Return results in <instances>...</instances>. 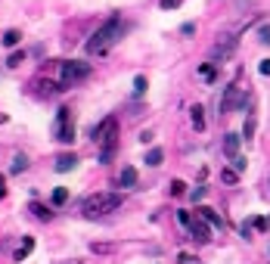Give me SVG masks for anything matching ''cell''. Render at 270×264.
<instances>
[{
    "mask_svg": "<svg viewBox=\"0 0 270 264\" xmlns=\"http://www.w3.org/2000/svg\"><path fill=\"white\" fill-rule=\"evenodd\" d=\"M121 34H124V19L115 13V16H109L97 31H94V38L87 41V53L90 56H100V53H106V50H112L118 41H121Z\"/></svg>",
    "mask_w": 270,
    "mask_h": 264,
    "instance_id": "1",
    "label": "cell"
},
{
    "mask_svg": "<svg viewBox=\"0 0 270 264\" xmlns=\"http://www.w3.org/2000/svg\"><path fill=\"white\" fill-rule=\"evenodd\" d=\"M94 140L100 143V162L109 165L115 158V152H118V118L115 115L103 118V125L94 131Z\"/></svg>",
    "mask_w": 270,
    "mask_h": 264,
    "instance_id": "2",
    "label": "cell"
},
{
    "mask_svg": "<svg viewBox=\"0 0 270 264\" xmlns=\"http://www.w3.org/2000/svg\"><path fill=\"white\" fill-rule=\"evenodd\" d=\"M124 202L121 193H94V196H87L81 211H84V218H103V215H109V211H118Z\"/></svg>",
    "mask_w": 270,
    "mask_h": 264,
    "instance_id": "3",
    "label": "cell"
},
{
    "mask_svg": "<svg viewBox=\"0 0 270 264\" xmlns=\"http://www.w3.org/2000/svg\"><path fill=\"white\" fill-rule=\"evenodd\" d=\"M90 78V62H78V59H65L59 62V87L68 91V87H75L78 81Z\"/></svg>",
    "mask_w": 270,
    "mask_h": 264,
    "instance_id": "4",
    "label": "cell"
},
{
    "mask_svg": "<svg viewBox=\"0 0 270 264\" xmlns=\"http://www.w3.org/2000/svg\"><path fill=\"white\" fill-rule=\"evenodd\" d=\"M53 137L59 140V143H71L75 140V121H71V109H62L56 112V121H53Z\"/></svg>",
    "mask_w": 270,
    "mask_h": 264,
    "instance_id": "5",
    "label": "cell"
},
{
    "mask_svg": "<svg viewBox=\"0 0 270 264\" xmlns=\"http://www.w3.org/2000/svg\"><path fill=\"white\" fill-rule=\"evenodd\" d=\"M242 106H245V97L236 91V87H227V94H224V103H221L224 115H227V112H236V109H242Z\"/></svg>",
    "mask_w": 270,
    "mask_h": 264,
    "instance_id": "6",
    "label": "cell"
},
{
    "mask_svg": "<svg viewBox=\"0 0 270 264\" xmlns=\"http://www.w3.org/2000/svg\"><path fill=\"white\" fill-rule=\"evenodd\" d=\"M190 233H193L196 242H208V239H211V230H208L205 221H193V224H190Z\"/></svg>",
    "mask_w": 270,
    "mask_h": 264,
    "instance_id": "7",
    "label": "cell"
},
{
    "mask_svg": "<svg viewBox=\"0 0 270 264\" xmlns=\"http://www.w3.org/2000/svg\"><path fill=\"white\" fill-rule=\"evenodd\" d=\"M78 165V155L75 152H62L59 158H56V171H71Z\"/></svg>",
    "mask_w": 270,
    "mask_h": 264,
    "instance_id": "8",
    "label": "cell"
},
{
    "mask_svg": "<svg viewBox=\"0 0 270 264\" xmlns=\"http://www.w3.org/2000/svg\"><path fill=\"white\" fill-rule=\"evenodd\" d=\"M224 152H227L230 158L239 155V134H227V140H224Z\"/></svg>",
    "mask_w": 270,
    "mask_h": 264,
    "instance_id": "9",
    "label": "cell"
},
{
    "mask_svg": "<svg viewBox=\"0 0 270 264\" xmlns=\"http://www.w3.org/2000/svg\"><path fill=\"white\" fill-rule=\"evenodd\" d=\"M190 118H193V128H196V131H205V109H202V106H193V109H190Z\"/></svg>",
    "mask_w": 270,
    "mask_h": 264,
    "instance_id": "10",
    "label": "cell"
},
{
    "mask_svg": "<svg viewBox=\"0 0 270 264\" xmlns=\"http://www.w3.org/2000/svg\"><path fill=\"white\" fill-rule=\"evenodd\" d=\"M31 249H34V239H31V236H25V239H22V245L16 249V255H13V258H16V261H25V258L31 255Z\"/></svg>",
    "mask_w": 270,
    "mask_h": 264,
    "instance_id": "11",
    "label": "cell"
},
{
    "mask_svg": "<svg viewBox=\"0 0 270 264\" xmlns=\"http://www.w3.org/2000/svg\"><path fill=\"white\" fill-rule=\"evenodd\" d=\"M28 211H31V215L38 218V221H50V218H53V211H50V208H44L41 202H31V205H28Z\"/></svg>",
    "mask_w": 270,
    "mask_h": 264,
    "instance_id": "12",
    "label": "cell"
},
{
    "mask_svg": "<svg viewBox=\"0 0 270 264\" xmlns=\"http://www.w3.org/2000/svg\"><path fill=\"white\" fill-rule=\"evenodd\" d=\"M118 184H121V187H134V184H137V168H131V165H128V168L121 171Z\"/></svg>",
    "mask_w": 270,
    "mask_h": 264,
    "instance_id": "13",
    "label": "cell"
},
{
    "mask_svg": "<svg viewBox=\"0 0 270 264\" xmlns=\"http://www.w3.org/2000/svg\"><path fill=\"white\" fill-rule=\"evenodd\" d=\"M161 158H165V152H161L158 146H152V149L146 152V165H149V168H158V165H161Z\"/></svg>",
    "mask_w": 270,
    "mask_h": 264,
    "instance_id": "14",
    "label": "cell"
},
{
    "mask_svg": "<svg viewBox=\"0 0 270 264\" xmlns=\"http://www.w3.org/2000/svg\"><path fill=\"white\" fill-rule=\"evenodd\" d=\"M199 218H205V221L214 224V227H224V221L218 218V211H214V208H199Z\"/></svg>",
    "mask_w": 270,
    "mask_h": 264,
    "instance_id": "15",
    "label": "cell"
},
{
    "mask_svg": "<svg viewBox=\"0 0 270 264\" xmlns=\"http://www.w3.org/2000/svg\"><path fill=\"white\" fill-rule=\"evenodd\" d=\"M19 41H22V31H19V28H10V31L4 34V47H16Z\"/></svg>",
    "mask_w": 270,
    "mask_h": 264,
    "instance_id": "16",
    "label": "cell"
},
{
    "mask_svg": "<svg viewBox=\"0 0 270 264\" xmlns=\"http://www.w3.org/2000/svg\"><path fill=\"white\" fill-rule=\"evenodd\" d=\"M25 168H28V155H22V152H19V155L13 158V165H10V171H13V174H22Z\"/></svg>",
    "mask_w": 270,
    "mask_h": 264,
    "instance_id": "17",
    "label": "cell"
},
{
    "mask_svg": "<svg viewBox=\"0 0 270 264\" xmlns=\"http://www.w3.org/2000/svg\"><path fill=\"white\" fill-rule=\"evenodd\" d=\"M65 202H68V190L56 187V190H53V205H65Z\"/></svg>",
    "mask_w": 270,
    "mask_h": 264,
    "instance_id": "18",
    "label": "cell"
},
{
    "mask_svg": "<svg viewBox=\"0 0 270 264\" xmlns=\"http://www.w3.org/2000/svg\"><path fill=\"white\" fill-rule=\"evenodd\" d=\"M146 87H149V81L143 78V75H137L134 78V97H143V94H146Z\"/></svg>",
    "mask_w": 270,
    "mask_h": 264,
    "instance_id": "19",
    "label": "cell"
},
{
    "mask_svg": "<svg viewBox=\"0 0 270 264\" xmlns=\"http://www.w3.org/2000/svg\"><path fill=\"white\" fill-rule=\"evenodd\" d=\"M22 62H25V53H22V50H16V53H10V56H7V65H10V68L22 65Z\"/></svg>",
    "mask_w": 270,
    "mask_h": 264,
    "instance_id": "20",
    "label": "cell"
},
{
    "mask_svg": "<svg viewBox=\"0 0 270 264\" xmlns=\"http://www.w3.org/2000/svg\"><path fill=\"white\" fill-rule=\"evenodd\" d=\"M221 181H224V184H236V181H239V171H227V168H224Z\"/></svg>",
    "mask_w": 270,
    "mask_h": 264,
    "instance_id": "21",
    "label": "cell"
},
{
    "mask_svg": "<svg viewBox=\"0 0 270 264\" xmlns=\"http://www.w3.org/2000/svg\"><path fill=\"white\" fill-rule=\"evenodd\" d=\"M258 41L270 47V25H261V28H258Z\"/></svg>",
    "mask_w": 270,
    "mask_h": 264,
    "instance_id": "22",
    "label": "cell"
},
{
    "mask_svg": "<svg viewBox=\"0 0 270 264\" xmlns=\"http://www.w3.org/2000/svg\"><path fill=\"white\" fill-rule=\"evenodd\" d=\"M171 193H174V196H184V193H187V184H184V181H171Z\"/></svg>",
    "mask_w": 270,
    "mask_h": 264,
    "instance_id": "23",
    "label": "cell"
},
{
    "mask_svg": "<svg viewBox=\"0 0 270 264\" xmlns=\"http://www.w3.org/2000/svg\"><path fill=\"white\" fill-rule=\"evenodd\" d=\"M199 75H202L205 81H214V75H218V72H214V65H202V68H199Z\"/></svg>",
    "mask_w": 270,
    "mask_h": 264,
    "instance_id": "24",
    "label": "cell"
},
{
    "mask_svg": "<svg viewBox=\"0 0 270 264\" xmlns=\"http://www.w3.org/2000/svg\"><path fill=\"white\" fill-rule=\"evenodd\" d=\"M177 221L184 224V227H190L193 224V215H190V211H177Z\"/></svg>",
    "mask_w": 270,
    "mask_h": 264,
    "instance_id": "25",
    "label": "cell"
},
{
    "mask_svg": "<svg viewBox=\"0 0 270 264\" xmlns=\"http://www.w3.org/2000/svg\"><path fill=\"white\" fill-rule=\"evenodd\" d=\"M267 218H255V221H251V227H255V230H267Z\"/></svg>",
    "mask_w": 270,
    "mask_h": 264,
    "instance_id": "26",
    "label": "cell"
},
{
    "mask_svg": "<svg viewBox=\"0 0 270 264\" xmlns=\"http://www.w3.org/2000/svg\"><path fill=\"white\" fill-rule=\"evenodd\" d=\"M184 0H161V10H177Z\"/></svg>",
    "mask_w": 270,
    "mask_h": 264,
    "instance_id": "27",
    "label": "cell"
},
{
    "mask_svg": "<svg viewBox=\"0 0 270 264\" xmlns=\"http://www.w3.org/2000/svg\"><path fill=\"white\" fill-rule=\"evenodd\" d=\"M242 134H245V140H251V134H255V121H251V118L245 121V131Z\"/></svg>",
    "mask_w": 270,
    "mask_h": 264,
    "instance_id": "28",
    "label": "cell"
},
{
    "mask_svg": "<svg viewBox=\"0 0 270 264\" xmlns=\"http://www.w3.org/2000/svg\"><path fill=\"white\" fill-rule=\"evenodd\" d=\"M258 68H261V75H267V78H270V59H261V65H258Z\"/></svg>",
    "mask_w": 270,
    "mask_h": 264,
    "instance_id": "29",
    "label": "cell"
},
{
    "mask_svg": "<svg viewBox=\"0 0 270 264\" xmlns=\"http://www.w3.org/2000/svg\"><path fill=\"white\" fill-rule=\"evenodd\" d=\"M233 168L242 171V168H245V158H242V155H236V158H233Z\"/></svg>",
    "mask_w": 270,
    "mask_h": 264,
    "instance_id": "30",
    "label": "cell"
},
{
    "mask_svg": "<svg viewBox=\"0 0 270 264\" xmlns=\"http://www.w3.org/2000/svg\"><path fill=\"white\" fill-rule=\"evenodd\" d=\"M242 236H245V239H251V221H245V224H242Z\"/></svg>",
    "mask_w": 270,
    "mask_h": 264,
    "instance_id": "31",
    "label": "cell"
},
{
    "mask_svg": "<svg viewBox=\"0 0 270 264\" xmlns=\"http://www.w3.org/2000/svg\"><path fill=\"white\" fill-rule=\"evenodd\" d=\"M0 196H7V181L0 178Z\"/></svg>",
    "mask_w": 270,
    "mask_h": 264,
    "instance_id": "32",
    "label": "cell"
},
{
    "mask_svg": "<svg viewBox=\"0 0 270 264\" xmlns=\"http://www.w3.org/2000/svg\"><path fill=\"white\" fill-rule=\"evenodd\" d=\"M62 264H84V261H62Z\"/></svg>",
    "mask_w": 270,
    "mask_h": 264,
    "instance_id": "33",
    "label": "cell"
},
{
    "mask_svg": "<svg viewBox=\"0 0 270 264\" xmlns=\"http://www.w3.org/2000/svg\"><path fill=\"white\" fill-rule=\"evenodd\" d=\"M0 121H4V118H0Z\"/></svg>",
    "mask_w": 270,
    "mask_h": 264,
    "instance_id": "34",
    "label": "cell"
}]
</instances>
